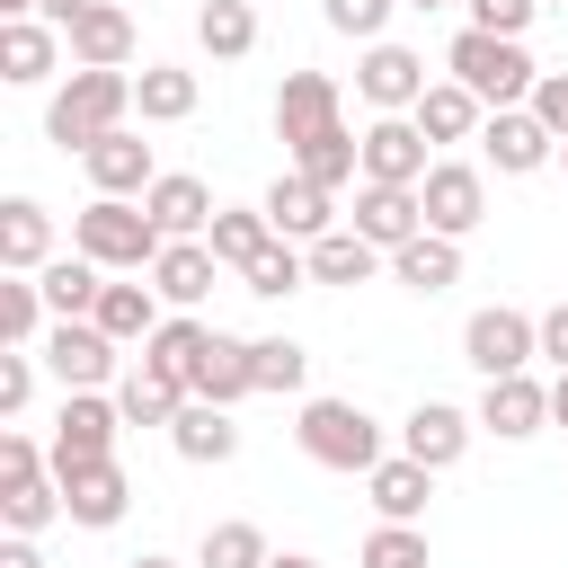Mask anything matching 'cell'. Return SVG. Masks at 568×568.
<instances>
[{"label":"cell","mask_w":568,"mask_h":568,"mask_svg":"<svg viewBox=\"0 0 568 568\" xmlns=\"http://www.w3.org/2000/svg\"><path fill=\"white\" fill-rule=\"evenodd\" d=\"M364 568H426V532L417 524H373L364 532Z\"/></svg>","instance_id":"7bdbcfd3"},{"label":"cell","mask_w":568,"mask_h":568,"mask_svg":"<svg viewBox=\"0 0 568 568\" xmlns=\"http://www.w3.org/2000/svg\"><path fill=\"white\" fill-rule=\"evenodd\" d=\"M204 346H213V328H204L195 311H169V320L151 328V346H142V364H160V373H178V382L195 390V364H204Z\"/></svg>","instance_id":"e575fe53"},{"label":"cell","mask_w":568,"mask_h":568,"mask_svg":"<svg viewBox=\"0 0 568 568\" xmlns=\"http://www.w3.org/2000/svg\"><path fill=\"white\" fill-rule=\"evenodd\" d=\"M89 320H98V328H106L115 346H151V328H160L169 311H160V284H106Z\"/></svg>","instance_id":"4dcf8cb0"},{"label":"cell","mask_w":568,"mask_h":568,"mask_svg":"<svg viewBox=\"0 0 568 568\" xmlns=\"http://www.w3.org/2000/svg\"><path fill=\"white\" fill-rule=\"evenodd\" d=\"M248 390H257V346H248V337H231V328H213V346H204V364H195V399L240 408Z\"/></svg>","instance_id":"83f0119b"},{"label":"cell","mask_w":568,"mask_h":568,"mask_svg":"<svg viewBox=\"0 0 568 568\" xmlns=\"http://www.w3.org/2000/svg\"><path fill=\"white\" fill-rule=\"evenodd\" d=\"M53 266V213L36 195H9L0 204V275H44Z\"/></svg>","instance_id":"7402d4cb"},{"label":"cell","mask_w":568,"mask_h":568,"mask_svg":"<svg viewBox=\"0 0 568 568\" xmlns=\"http://www.w3.org/2000/svg\"><path fill=\"white\" fill-rule=\"evenodd\" d=\"M541 364H550V373H568V302H559V311H541Z\"/></svg>","instance_id":"681fc988"},{"label":"cell","mask_w":568,"mask_h":568,"mask_svg":"<svg viewBox=\"0 0 568 568\" xmlns=\"http://www.w3.org/2000/svg\"><path fill=\"white\" fill-rule=\"evenodd\" d=\"M204 240H213V257H222V266H248V257L275 240V222H266V204H222Z\"/></svg>","instance_id":"74e56055"},{"label":"cell","mask_w":568,"mask_h":568,"mask_svg":"<svg viewBox=\"0 0 568 568\" xmlns=\"http://www.w3.org/2000/svg\"><path fill=\"white\" fill-rule=\"evenodd\" d=\"M497 444H524V435H541L550 426V382H532V373H497L488 390H479V408H470Z\"/></svg>","instance_id":"8fae6325"},{"label":"cell","mask_w":568,"mask_h":568,"mask_svg":"<svg viewBox=\"0 0 568 568\" xmlns=\"http://www.w3.org/2000/svg\"><path fill=\"white\" fill-rule=\"evenodd\" d=\"M71 44H62V27L53 18H0V80H18V89H36V80H53V62H62Z\"/></svg>","instance_id":"ffe728a7"},{"label":"cell","mask_w":568,"mask_h":568,"mask_svg":"<svg viewBox=\"0 0 568 568\" xmlns=\"http://www.w3.org/2000/svg\"><path fill=\"white\" fill-rule=\"evenodd\" d=\"M195 390L178 382V373H160V364H133L124 382H115V408H124V426H178V408H186Z\"/></svg>","instance_id":"f546056e"},{"label":"cell","mask_w":568,"mask_h":568,"mask_svg":"<svg viewBox=\"0 0 568 568\" xmlns=\"http://www.w3.org/2000/svg\"><path fill=\"white\" fill-rule=\"evenodd\" d=\"M524 106H532V115H541V124H550V133H559V142H568V71H541V80H532V98H524Z\"/></svg>","instance_id":"c3c4849f"},{"label":"cell","mask_w":568,"mask_h":568,"mask_svg":"<svg viewBox=\"0 0 568 568\" xmlns=\"http://www.w3.org/2000/svg\"><path fill=\"white\" fill-rule=\"evenodd\" d=\"M390 275H399L417 302H435V293H453V284H462V240H444V231H417L408 248H390Z\"/></svg>","instance_id":"4316f807"},{"label":"cell","mask_w":568,"mask_h":568,"mask_svg":"<svg viewBox=\"0 0 568 568\" xmlns=\"http://www.w3.org/2000/svg\"><path fill=\"white\" fill-rule=\"evenodd\" d=\"M550 426H568V373H550Z\"/></svg>","instance_id":"f5cc1de1"},{"label":"cell","mask_w":568,"mask_h":568,"mask_svg":"<svg viewBox=\"0 0 568 568\" xmlns=\"http://www.w3.org/2000/svg\"><path fill=\"white\" fill-rule=\"evenodd\" d=\"M293 169H302V178H320V186L337 195V186H355V178H364V133H346V124H328V133H311V142H293Z\"/></svg>","instance_id":"d6a6232c"},{"label":"cell","mask_w":568,"mask_h":568,"mask_svg":"<svg viewBox=\"0 0 568 568\" xmlns=\"http://www.w3.org/2000/svg\"><path fill=\"white\" fill-rule=\"evenodd\" d=\"M53 479H62V515L89 524V532L124 524V506H133V479H124L115 453H106V462H80V470H53Z\"/></svg>","instance_id":"7c38bea8"},{"label":"cell","mask_w":568,"mask_h":568,"mask_svg":"<svg viewBox=\"0 0 568 568\" xmlns=\"http://www.w3.org/2000/svg\"><path fill=\"white\" fill-rule=\"evenodd\" d=\"M169 444H178V462L222 470V462L240 453V417H231L222 399H186V408H178V426H169Z\"/></svg>","instance_id":"603a6c76"},{"label":"cell","mask_w":568,"mask_h":568,"mask_svg":"<svg viewBox=\"0 0 568 568\" xmlns=\"http://www.w3.org/2000/svg\"><path fill=\"white\" fill-rule=\"evenodd\" d=\"M293 444L320 462V470H373L382 462V426L355 408V399H302V417H293Z\"/></svg>","instance_id":"277c9868"},{"label":"cell","mask_w":568,"mask_h":568,"mask_svg":"<svg viewBox=\"0 0 568 568\" xmlns=\"http://www.w3.org/2000/svg\"><path fill=\"white\" fill-rule=\"evenodd\" d=\"M44 311H53L44 284H36V275H9V284H0V346H36Z\"/></svg>","instance_id":"60d3db41"},{"label":"cell","mask_w":568,"mask_h":568,"mask_svg":"<svg viewBox=\"0 0 568 568\" xmlns=\"http://www.w3.org/2000/svg\"><path fill=\"white\" fill-rule=\"evenodd\" d=\"M240 284H248V293H266V302H284V293H302V284H311V248L275 231V240H266V248L240 266Z\"/></svg>","instance_id":"8d00e7d4"},{"label":"cell","mask_w":568,"mask_h":568,"mask_svg":"<svg viewBox=\"0 0 568 568\" xmlns=\"http://www.w3.org/2000/svg\"><path fill=\"white\" fill-rule=\"evenodd\" d=\"M71 248L98 257L106 275H151V257L169 248V231L151 222V204H133V195H98V204L71 213Z\"/></svg>","instance_id":"6da1fadb"},{"label":"cell","mask_w":568,"mask_h":568,"mask_svg":"<svg viewBox=\"0 0 568 568\" xmlns=\"http://www.w3.org/2000/svg\"><path fill=\"white\" fill-rule=\"evenodd\" d=\"M479 151H488V169H497V178H532V169H550V160H559V133H550L532 106H488Z\"/></svg>","instance_id":"9c48e42d"},{"label":"cell","mask_w":568,"mask_h":568,"mask_svg":"<svg viewBox=\"0 0 568 568\" xmlns=\"http://www.w3.org/2000/svg\"><path fill=\"white\" fill-rule=\"evenodd\" d=\"M62 44H71V62H80V71H124V62H133V18H124L115 0H98L89 18H71V27H62Z\"/></svg>","instance_id":"cb8c5ba5"},{"label":"cell","mask_w":568,"mask_h":568,"mask_svg":"<svg viewBox=\"0 0 568 568\" xmlns=\"http://www.w3.org/2000/svg\"><path fill=\"white\" fill-rule=\"evenodd\" d=\"M364 497H373V515H382V524H417V515H426V497H435V470H426L417 453H382V462L364 470Z\"/></svg>","instance_id":"d6986e66"},{"label":"cell","mask_w":568,"mask_h":568,"mask_svg":"<svg viewBox=\"0 0 568 568\" xmlns=\"http://www.w3.org/2000/svg\"><path fill=\"white\" fill-rule=\"evenodd\" d=\"M408 115H417L426 142H479V124H488L479 89H462V80H426V98H417Z\"/></svg>","instance_id":"484cf974"},{"label":"cell","mask_w":568,"mask_h":568,"mask_svg":"<svg viewBox=\"0 0 568 568\" xmlns=\"http://www.w3.org/2000/svg\"><path fill=\"white\" fill-rule=\"evenodd\" d=\"M470 435H479V417H470V408H453V399H417V408H408V426H399V453H417L426 470H453V462L470 453Z\"/></svg>","instance_id":"5bb4252c"},{"label":"cell","mask_w":568,"mask_h":568,"mask_svg":"<svg viewBox=\"0 0 568 568\" xmlns=\"http://www.w3.org/2000/svg\"><path fill=\"white\" fill-rule=\"evenodd\" d=\"M44 470H53V444H36V435L0 426V479H44Z\"/></svg>","instance_id":"bcb514c9"},{"label":"cell","mask_w":568,"mask_h":568,"mask_svg":"<svg viewBox=\"0 0 568 568\" xmlns=\"http://www.w3.org/2000/svg\"><path fill=\"white\" fill-rule=\"evenodd\" d=\"M248 346H257V390L293 399V390L311 382V346H293V337H248Z\"/></svg>","instance_id":"b9f144b4"},{"label":"cell","mask_w":568,"mask_h":568,"mask_svg":"<svg viewBox=\"0 0 568 568\" xmlns=\"http://www.w3.org/2000/svg\"><path fill=\"white\" fill-rule=\"evenodd\" d=\"M36 284H44V302H53V320H89V311H98V293H106V266L71 248V257H53V266H44Z\"/></svg>","instance_id":"836d02e7"},{"label":"cell","mask_w":568,"mask_h":568,"mask_svg":"<svg viewBox=\"0 0 568 568\" xmlns=\"http://www.w3.org/2000/svg\"><path fill=\"white\" fill-rule=\"evenodd\" d=\"M80 169H89V186L98 195H151V142L133 133V124H115V133H98L89 151H80Z\"/></svg>","instance_id":"9a60e30c"},{"label":"cell","mask_w":568,"mask_h":568,"mask_svg":"<svg viewBox=\"0 0 568 568\" xmlns=\"http://www.w3.org/2000/svg\"><path fill=\"white\" fill-rule=\"evenodd\" d=\"M0 18H36V0H0Z\"/></svg>","instance_id":"9f6ffc18"},{"label":"cell","mask_w":568,"mask_h":568,"mask_svg":"<svg viewBox=\"0 0 568 568\" xmlns=\"http://www.w3.org/2000/svg\"><path fill=\"white\" fill-rule=\"evenodd\" d=\"M541 18V0H470V27H488V36H524Z\"/></svg>","instance_id":"7dc6e473"},{"label":"cell","mask_w":568,"mask_h":568,"mask_svg":"<svg viewBox=\"0 0 568 568\" xmlns=\"http://www.w3.org/2000/svg\"><path fill=\"white\" fill-rule=\"evenodd\" d=\"M355 98L373 106V115H408L417 98H426V53H408V44H364V62H355Z\"/></svg>","instance_id":"30bf717a"},{"label":"cell","mask_w":568,"mask_h":568,"mask_svg":"<svg viewBox=\"0 0 568 568\" xmlns=\"http://www.w3.org/2000/svg\"><path fill=\"white\" fill-rule=\"evenodd\" d=\"M399 9H453V0H399Z\"/></svg>","instance_id":"6f0895ef"},{"label":"cell","mask_w":568,"mask_h":568,"mask_svg":"<svg viewBox=\"0 0 568 568\" xmlns=\"http://www.w3.org/2000/svg\"><path fill=\"white\" fill-rule=\"evenodd\" d=\"M124 568H186V559H169V550H142V559H124Z\"/></svg>","instance_id":"11a10c76"},{"label":"cell","mask_w":568,"mask_h":568,"mask_svg":"<svg viewBox=\"0 0 568 568\" xmlns=\"http://www.w3.org/2000/svg\"><path fill=\"white\" fill-rule=\"evenodd\" d=\"M541 9H550V0H541Z\"/></svg>","instance_id":"91938a15"},{"label":"cell","mask_w":568,"mask_h":568,"mask_svg":"<svg viewBox=\"0 0 568 568\" xmlns=\"http://www.w3.org/2000/svg\"><path fill=\"white\" fill-rule=\"evenodd\" d=\"M257 204H266V222H275L284 240H302V248H311L320 231H337V195H328L320 178H302V169H284V178H275Z\"/></svg>","instance_id":"2e32d148"},{"label":"cell","mask_w":568,"mask_h":568,"mask_svg":"<svg viewBox=\"0 0 568 568\" xmlns=\"http://www.w3.org/2000/svg\"><path fill=\"white\" fill-rule=\"evenodd\" d=\"M115 426H124V408L106 390H62V408H53V470L106 462L115 453Z\"/></svg>","instance_id":"ba28073f"},{"label":"cell","mask_w":568,"mask_h":568,"mask_svg":"<svg viewBox=\"0 0 568 568\" xmlns=\"http://www.w3.org/2000/svg\"><path fill=\"white\" fill-rule=\"evenodd\" d=\"M133 115V71H80L71 62V80L53 89V106H44V133L62 142V151H89L98 133H115Z\"/></svg>","instance_id":"3957f363"},{"label":"cell","mask_w":568,"mask_h":568,"mask_svg":"<svg viewBox=\"0 0 568 568\" xmlns=\"http://www.w3.org/2000/svg\"><path fill=\"white\" fill-rule=\"evenodd\" d=\"M142 204H151V222H160L169 240H204V231H213V213H222V204H213V186H204V178H186V169H160Z\"/></svg>","instance_id":"44dd1931"},{"label":"cell","mask_w":568,"mask_h":568,"mask_svg":"<svg viewBox=\"0 0 568 568\" xmlns=\"http://www.w3.org/2000/svg\"><path fill=\"white\" fill-rule=\"evenodd\" d=\"M195 44H204L213 62L257 53V0H204V9H195Z\"/></svg>","instance_id":"d590c367"},{"label":"cell","mask_w":568,"mask_h":568,"mask_svg":"<svg viewBox=\"0 0 568 568\" xmlns=\"http://www.w3.org/2000/svg\"><path fill=\"white\" fill-rule=\"evenodd\" d=\"M462 355L479 364V382H497V373H532V355H541V320L515 311V302H488V311H470Z\"/></svg>","instance_id":"5b68a950"},{"label":"cell","mask_w":568,"mask_h":568,"mask_svg":"<svg viewBox=\"0 0 568 568\" xmlns=\"http://www.w3.org/2000/svg\"><path fill=\"white\" fill-rule=\"evenodd\" d=\"M444 71L462 89H479V106H524L532 80H541V62L524 53V36H488V27H462L444 44Z\"/></svg>","instance_id":"7a4b0ae2"},{"label":"cell","mask_w":568,"mask_h":568,"mask_svg":"<svg viewBox=\"0 0 568 568\" xmlns=\"http://www.w3.org/2000/svg\"><path fill=\"white\" fill-rule=\"evenodd\" d=\"M98 0H36V18H53V27H71V18H89Z\"/></svg>","instance_id":"816d5d0a"},{"label":"cell","mask_w":568,"mask_h":568,"mask_svg":"<svg viewBox=\"0 0 568 568\" xmlns=\"http://www.w3.org/2000/svg\"><path fill=\"white\" fill-rule=\"evenodd\" d=\"M390 9H399V0H320V18H328L337 36H355V44H382Z\"/></svg>","instance_id":"ee69618b"},{"label":"cell","mask_w":568,"mask_h":568,"mask_svg":"<svg viewBox=\"0 0 568 568\" xmlns=\"http://www.w3.org/2000/svg\"><path fill=\"white\" fill-rule=\"evenodd\" d=\"M266 568H320V559H311V550H275Z\"/></svg>","instance_id":"db71d44e"},{"label":"cell","mask_w":568,"mask_h":568,"mask_svg":"<svg viewBox=\"0 0 568 568\" xmlns=\"http://www.w3.org/2000/svg\"><path fill=\"white\" fill-rule=\"evenodd\" d=\"M36 355L53 364V382H62V390H106V382H124V373H115V355H124V346H115L98 320H53Z\"/></svg>","instance_id":"8992f818"},{"label":"cell","mask_w":568,"mask_h":568,"mask_svg":"<svg viewBox=\"0 0 568 568\" xmlns=\"http://www.w3.org/2000/svg\"><path fill=\"white\" fill-rule=\"evenodd\" d=\"M62 515V479L44 470V479H0V524L9 532H44Z\"/></svg>","instance_id":"f35d334b"},{"label":"cell","mask_w":568,"mask_h":568,"mask_svg":"<svg viewBox=\"0 0 568 568\" xmlns=\"http://www.w3.org/2000/svg\"><path fill=\"white\" fill-rule=\"evenodd\" d=\"M328 124H346V115H337V80H328V71H284V89H275V133H284V151L311 142V133H328Z\"/></svg>","instance_id":"ac0fdd59"},{"label":"cell","mask_w":568,"mask_h":568,"mask_svg":"<svg viewBox=\"0 0 568 568\" xmlns=\"http://www.w3.org/2000/svg\"><path fill=\"white\" fill-rule=\"evenodd\" d=\"M417 204H426V231L470 240V231L488 222V178H479L470 160H435V169L417 178Z\"/></svg>","instance_id":"52a82bcc"},{"label":"cell","mask_w":568,"mask_h":568,"mask_svg":"<svg viewBox=\"0 0 568 568\" xmlns=\"http://www.w3.org/2000/svg\"><path fill=\"white\" fill-rule=\"evenodd\" d=\"M0 568H44V550H36V532H9V541H0Z\"/></svg>","instance_id":"f907efd6"},{"label":"cell","mask_w":568,"mask_h":568,"mask_svg":"<svg viewBox=\"0 0 568 568\" xmlns=\"http://www.w3.org/2000/svg\"><path fill=\"white\" fill-rule=\"evenodd\" d=\"M213 275H222L213 240H169V248L151 257V284H160V302H169V311H195V302L213 293Z\"/></svg>","instance_id":"d4e9b609"},{"label":"cell","mask_w":568,"mask_h":568,"mask_svg":"<svg viewBox=\"0 0 568 568\" xmlns=\"http://www.w3.org/2000/svg\"><path fill=\"white\" fill-rule=\"evenodd\" d=\"M559 160H568V142H559Z\"/></svg>","instance_id":"680465c9"},{"label":"cell","mask_w":568,"mask_h":568,"mask_svg":"<svg viewBox=\"0 0 568 568\" xmlns=\"http://www.w3.org/2000/svg\"><path fill=\"white\" fill-rule=\"evenodd\" d=\"M435 142L417 133V115H373L364 124V178H382V186H417L435 160H426Z\"/></svg>","instance_id":"4fadbf2b"},{"label":"cell","mask_w":568,"mask_h":568,"mask_svg":"<svg viewBox=\"0 0 568 568\" xmlns=\"http://www.w3.org/2000/svg\"><path fill=\"white\" fill-rule=\"evenodd\" d=\"M355 231H364L373 248H408V240L426 231V204H417V186H382V178H355Z\"/></svg>","instance_id":"e0dca14e"},{"label":"cell","mask_w":568,"mask_h":568,"mask_svg":"<svg viewBox=\"0 0 568 568\" xmlns=\"http://www.w3.org/2000/svg\"><path fill=\"white\" fill-rule=\"evenodd\" d=\"M275 550H266V532L257 524H204V541H195V568H266Z\"/></svg>","instance_id":"ab89813d"},{"label":"cell","mask_w":568,"mask_h":568,"mask_svg":"<svg viewBox=\"0 0 568 568\" xmlns=\"http://www.w3.org/2000/svg\"><path fill=\"white\" fill-rule=\"evenodd\" d=\"M133 115H142V124H186V115H195V71L142 62V71H133Z\"/></svg>","instance_id":"1f68e13d"},{"label":"cell","mask_w":568,"mask_h":568,"mask_svg":"<svg viewBox=\"0 0 568 568\" xmlns=\"http://www.w3.org/2000/svg\"><path fill=\"white\" fill-rule=\"evenodd\" d=\"M382 266H390V248H373V240H364L355 222H346V231H320V240H311V284H373Z\"/></svg>","instance_id":"f1b7e54d"},{"label":"cell","mask_w":568,"mask_h":568,"mask_svg":"<svg viewBox=\"0 0 568 568\" xmlns=\"http://www.w3.org/2000/svg\"><path fill=\"white\" fill-rule=\"evenodd\" d=\"M36 399V346H0V417H18Z\"/></svg>","instance_id":"f6af8a7d"}]
</instances>
